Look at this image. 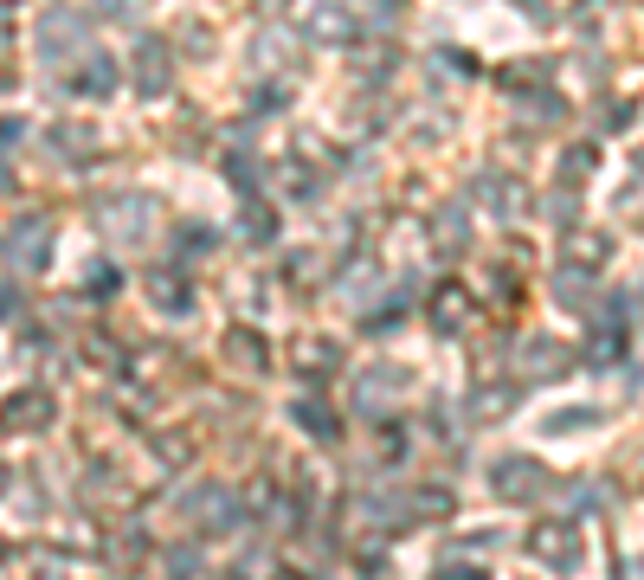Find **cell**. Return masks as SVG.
Here are the masks:
<instances>
[{"label":"cell","mask_w":644,"mask_h":580,"mask_svg":"<svg viewBox=\"0 0 644 580\" xmlns=\"http://www.w3.org/2000/svg\"><path fill=\"white\" fill-rule=\"evenodd\" d=\"M7 252H13V265L20 271H46V258H52V219L33 214L13 226V239H7Z\"/></svg>","instance_id":"6da1fadb"},{"label":"cell","mask_w":644,"mask_h":580,"mask_svg":"<svg viewBox=\"0 0 644 580\" xmlns=\"http://www.w3.org/2000/svg\"><path fill=\"white\" fill-rule=\"evenodd\" d=\"M77 46H84V20L77 13H46L39 20V59L65 65V59H77Z\"/></svg>","instance_id":"7a4b0ae2"},{"label":"cell","mask_w":644,"mask_h":580,"mask_svg":"<svg viewBox=\"0 0 644 580\" xmlns=\"http://www.w3.org/2000/svg\"><path fill=\"white\" fill-rule=\"evenodd\" d=\"M130 77H136V90H143V97H161V90H168V77H174L168 46H161V39H143V46H136V59H130Z\"/></svg>","instance_id":"3957f363"},{"label":"cell","mask_w":644,"mask_h":580,"mask_svg":"<svg viewBox=\"0 0 644 580\" xmlns=\"http://www.w3.org/2000/svg\"><path fill=\"white\" fill-rule=\"evenodd\" d=\"M0 426H7V433H39V426H52V394H39V387H33V394H13L7 413H0Z\"/></svg>","instance_id":"277c9868"},{"label":"cell","mask_w":644,"mask_h":580,"mask_svg":"<svg viewBox=\"0 0 644 580\" xmlns=\"http://www.w3.org/2000/svg\"><path fill=\"white\" fill-rule=\"evenodd\" d=\"M490 491H497V497H528V491H542L535 458H502L497 471H490Z\"/></svg>","instance_id":"5b68a950"},{"label":"cell","mask_w":644,"mask_h":580,"mask_svg":"<svg viewBox=\"0 0 644 580\" xmlns=\"http://www.w3.org/2000/svg\"><path fill=\"white\" fill-rule=\"evenodd\" d=\"M528 548H535L542 561H555V568H568L573 555H580V542H573V529H535V535H528Z\"/></svg>","instance_id":"8992f818"},{"label":"cell","mask_w":644,"mask_h":580,"mask_svg":"<svg viewBox=\"0 0 644 580\" xmlns=\"http://www.w3.org/2000/svg\"><path fill=\"white\" fill-rule=\"evenodd\" d=\"M110 84H117V65H110L104 52H90V65H84V72H72V90H84V97H104Z\"/></svg>","instance_id":"52a82bcc"},{"label":"cell","mask_w":644,"mask_h":580,"mask_svg":"<svg viewBox=\"0 0 644 580\" xmlns=\"http://www.w3.org/2000/svg\"><path fill=\"white\" fill-rule=\"evenodd\" d=\"M148 285H155V297H161V303H168V310H174V303H181V310H187V285H174V278H168V271H155V278H148Z\"/></svg>","instance_id":"ba28073f"},{"label":"cell","mask_w":644,"mask_h":580,"mask_svg":"<svg viewBox=\"0 0 644 580\" xmlns=\"http://www.w3.org/2000/svg\"><path fill=\"white\" fill-rule=\"evenodd\" d=\"M59 148H65V155H77V148H90V130H72V123H65V130H59Z\"/></svg>","instance_id":"9c48e42d"},{"label":"cell","mask_w":644,"mask_h":580,"mask_svg":"<svg viewBox=\"0 0 644 580\" xmlns=\"http://www.w3.org/2000/svg\"><path fill=\"white\" fill-rule=\"evenodd\" d=\"M316 33H323V39H329V33L342 39V33H349V13H323V20H316Z\"/></svg>","instance_id":"30bf717a"},{"label":"cell","mask_w":644,"mask_h":580,"mask_svg":"<svg viewBox=\"0 0 644 580\" xmlns=\"http://www.w3.org/2000/svg\"><path fill=\"white\" fill-rule=\"evenodd\" d=\"M13 136H20V123H13V117H0V143H13Z\"/></svg>","instance_id":"8fae6325"},{"label":"cell","mask_w":644,"mask_h":580,"mask_svg":"<svg viewBox=\"0 0 644 580\" xmlns=\"http://www.w3.org/2000/svg\"><path fill=\"white\" fill-rule=\"evenodd\" d=\"M0 46H7V7H0Z\"/></svg>","instance_id":"7c38bea8"},{"label":"cell","mask_w":644,"mask_h":580,"mask_svg":"<svg viewBox=\"0 0 644 580\" xmlns=\"http://www.w3.org/2000/svg\"><path fill=\"white\" fill-rule=\"evenodd\" d=\"M7 181H13V174H7V168H0V188H7Z\"/></svg>","instance_id":"4fadbf2b"},{"label":"cell","mask_w":644,"mask_h":580,"mask_svg":"<svg viewBox=\"0 0 644 580\" xmlns=\"http://www.w3.org/2000/svg\"><path fill=\"white\" fill-rule=\"evenodd\" d=\"M0 491H7V464H0Z\"/></svg>","instance_id":"5bb4252c"}]
</instances>
